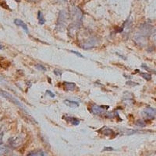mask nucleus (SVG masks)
I'll return each instance as SVG.
<instances>
[{
	"label": "nucleus",
	"mask_w": 156,
	"mask_h": 156,
	"mask_svg": "<svg viewBox=\"0 0 156 156\" xmlns=\"http://www.w3.org/2000/svg\"><path fill=\"white\" fill-rule=\"evenodd\" d=\"M16 2H20V0H16Z\"/></svg>",
	"instance_id": "23"
},
{
	"label": "nucleus",
	"mask_w": 156,
	"mask_h": 156,
	"mask_svg": "<svg viewBox=\"0 0 156 156\" xmlns=\"http://www.w3.org/2000/svg\"><path fill=\"white\" fill-rule=\"evenodd\" d=\"M64 103H65L66 105H68V106L75 107V108H76V107H78V105H79L78 102H76V101H69V100H65V101H64Z\"/></svg>",
	"instance_id": "9"
},
{
	"label": "nucleus",
	"mask_w": 156,
	"mask_h": 156,
	"mask_svg": "<svg viewBox=\"0 0 156 156\" xmlns=\"http://www.w3.org/2000/svg\"><path fill=\"white\" fill-rule=\"evenodd\" d=\"M46 94H48L50 95V97H51V98H54L55 97V94H53V93L52 92H51V91H50V90H46Z\"/></svg>",
	"instance_id": "18"
},
{
	"label": "nucleus",
	"mask_w": 156,
	"mask_h": 156,
	"mask_svg": "<svg viewBox=\"0 0 156 156\" xmlns=\"http://www.w3.org/2000/svg\"><path fill=\"white\" fill-rule=\"evenodd\" d=\"M29 1H31V2H34V1H37V0H29Z\"/></svg>",
	"instance_id": "22"
},
{
	"label": "nucleus",
	"mask_w": 156,
	"mask_h": 156,
	"mask_svg": "<svg viewBox=\"0 0 156 156\" xmlns=\"http://www.w3.org/2000/svg\"><path fill=\"white\" fill-rule=\"evenodd\" d=\"M90 111L95 115H101L105 112V109H103L101 106L97 105H92L90 106Z\"/></svg>",
	"instance_id": "5"
},
{
	"label": "nucleus",
	"mask_w": 156,
	"mask_h": 156,
	"mask_svg": "<svg viewBox=\"0 0 156 156\" xmlns=\"http://www.w3.org/2000/svg\"><path fill=\"white\" fill-rule=\"evenodd\" d=\"M0 94H1L2 97L5 98H6V99L9 100V101H11V102L14 103V104H16V105H18V106L20 107V108H23V106L22 105L21 103L17 99H16L14 97H12L10 94H9L8 92H6V91H4V90H0Z\"/></svg>",
	"instance_id": "1"
},
{
	"label": "nucleus",
	"mask_w": 156,
	"mask_h": 156,
	"mask_svg": "<svg viewBox=\"0 0 156 156\" xmlns=\"http://www.w3.org/2000/svg\"><path fill=\"white\" fill-rule=\"evenodd\" d=\"M54 73H55V74H56V75H58V76H60L61 75H62V72H61V71H59V70H57V69H55V70L54 71Z\"/></svg>",
	"instance_id": "17"
},
{
	"label": "nucleus",
	"mask_w": 156,
	"mask_h": 156,
	"mask_svg": "<svg viewBox=\"0 0 156 156\" xmlns=\"http://www.w3.org/2000/svg\"><path fill=\"white\" fill-rule=\"evenodd\" d=\"M142 115L147 119H154L156 117V109L152 108H147L142 111Z\"/></svg>",
	"instance_id": "3"
},
{
	"label": "nucleus",
	"mask_w": 156,
	"mask_h": 156,
	"mask_svg": "<svg viewBox=\"0 0 156 156\" xmlns=\"http://www.w3.org/2000/svg\"><path fill=\"white\" fill-rule=\"evenodd\" d=\"M98 41L96 40L95 37H91V38L88 39L87 41H85L82 44V48H94L96 44H97Z\"/></svg>",
	"instance_id": "4"
},
{
	"label": "nucleus",
	"mask_w": 156,
	"mask_h": 156,
	"mask_svg": "<svg viewBox=\"0 0 156 156\" xmlns=\"http://www.w3.org/2000/svg\"><path fill=\"white\" fill-rule=\"evenodd\" d=\"M38 23H40V24H44V22H45V20H44V16H43L42 12H41V11H38Z\"/></svg>",
	"instance_id": "11"
},
{
	"label": "nucleus",
	"mask_w": 156,
	"mask_h": 156,
	"mask_svg": "<svg viewBox=\"0 0 156 156\" xmlns=\"http://www.w3.org/2000/svg\"><path fill=\"white\" fill-rule=\"evenodd\" d=\"M63 119H66L67 122H71L73 125H78L80 123V120L76 119V118H75V117H63Z\"/></svg>",
	"instance_id": "8"
},
{
	"label": "nucleus",
	"mask_w": 156,
	"mask_h": 156,
	"mask_svg": "<svg viewBox=\"0 0 156 156\" xmlns=\"http://www.w3.org/2000/svg\"><path fill=\"white\" fill-rule=\"evenodd\" d=\"M136 124L138 126H140V127H144V126H146V124L144 122V121H142V120H138L137 122H136Z\"/></svg>",
	"instance_id": "15"
},
{
	"label": "nucleus",
	"mask_w": 156,
	"mask_h": 156,
	"mask_svg": "<svg viewBox=\"0 0 156 156\" xmlns=\"http://www.w3.org/2000/svg\"><path fill=\"white\" fill-rule=\"evenodd\" d=\"M129 83H131L130 85H137L138 83H133V82H131V81H128L126 82V84H129Z\"/></svg>",
	"instance_id": "19"
},
{
	"label": "nucleus",
	"mask_w": 156,
	"mask_h": 156,
	"mask_svg": "<svg viewBox=\"0 0 156 156\" xmlns=\"http://www.w3.org/2000/svg\"><path fill=\"white\" fill-rule=\"evenodd\" d=\"M140 75L146 80H151V75L148 73H140Z\"/></svg>",
	"instance_id": "12"
},
{
	"label": "nucleus",
	"mask_w": 156,
	"mask_h": 156,
	"mask_svg": "<svg viewBox=\"0 0 156 156\" xmlns=\"http://www.w3.org/2000/svg\"><path fill=\"white\" fill-rule=\"evenodd\" d=\"M101 131L103 134L106 135V136H108V135L113 134L114 133V131L112 130V129H110V128H107V127H104V129H101Z\"/></svg>",
	"instance_id": "10"
},
{
	"label": "nucleus",
	"mask_w": 156,
	"mask_h": 156,
	"mask_svg": "<svg viewBox=\"0 0 156 156\" xmlns=\"http://www.w3.org/2000/svg\"><path fill=\"white\" fill-rule=\"evenodd\" d=\"M4 149H5V148H4L3 147H2V146H0V154H1V153H2V151H4Z\"/></svg>",
	"instance_id": "20"
},
{
	"label": "nucleus",
	"mask_w": 156,
	"mask_h": 156,
	"mask_svg": "<svg viewBox=\"0 0 156 156\" xmlns=\"http://www.w3.org/2000/svg\"><path fill=\"white\" fill-rule=\"evenodd\" d=\"M70 52H72V53L75 54V55H78V56H79V57H83V55H81V54H80V53H79V52H77V51H73V50H71V51H70Z\"/></svg>",
	"instance_id": "16"
},
{
	"label": "nucleus",
	"mask_w": 156,
	"mask_h": 156,
	"mask_svg": "<svg viewBox=\"0 0 156 156\" xmlns=\"http://www.w3.org/2000/svg\"><path fill=\"white\" fill-rule=\"evenodd\" d=\"M43 153L42 152H32V153H30V154H28V156H42Z\"/></svg>",
	"instance_id": "14"
},
{
	"label": "nucleus",
	"mask_w": 156,
	"mask_h": 156,
	"mask_svg": "<svg viewBox=\"0 0 156 156\" xmlns=\"http://www.w3.org/2000/svg\"><path fill=\"white\" fill-rule=\"evenodd\" d=\"M14 23H15V24L17 25V26L21 27L22 28H23V30H24L25 31L27 32V34H28L29 30H28V28H27V24H26V23H25L23 21V20H20V19H15L14 20Z\"/></svg>",
	"instance_id": "7"
},
{
	"label": "nucleus",
	"mask_w": 156,
	"mask_h": 156,
	"mask_svg": "<svg viewBox=\"0 0 156 156\" xmlns=\"http://www.w3.org/2000/svg\"><path fill=\"white\" fill-rule=\"evenodd\" d=\"M35 67L37 68V69H39V70H41V71H46V68L44 67V66H42V65H40V64H37V65H36Z\"/></svg>",
	"instance_id": "13"
},
{
	"label": "nucleus",
	"mask_w": 156,
	"mask_h": 156,
	"mask_svg": "<svg viewBox=\"0 0 156 156\" xmlns=\"http://www.w3.org/2000/svg\"><path fill=\"white\" fill-rule=\"evenodd\" d=\"M2 48H3L2 45H1V44H0V49H2Z\"/></svg>",
	"instance_id": "21"
},
{
	"label": "nucleus",
	"mask_w": 156,
	"mask_h": 156,
	"mask_svg": "<svg viewBox=\"0 0 156 156\" xmlns=\"http://www.w3.org/2000/svg\"><path fill=\"white\" fill-rule=\"evenodd\" d=\"M64 89L66 91H73L76 88V84L74 83H70V82H64Z\"/></svg>",
	"instance_id": "6"
},
{
	"label": "nucleus",
	"mask_w": 156,
	"mask_h": 156,
	"mask_svg": "<svg viewBox=\"0 0 156 156\" xmlns=\"http://www.w3.org/2000/svg\"><path fill=\"white\" fill-rule=\"evenodd\" d=\"M66 21H67V14L65 10H61L58 14V20H57V24L58 27H62L65 26Z\"/></svg>",
	"instance_id": "2"
}]
</instances>
